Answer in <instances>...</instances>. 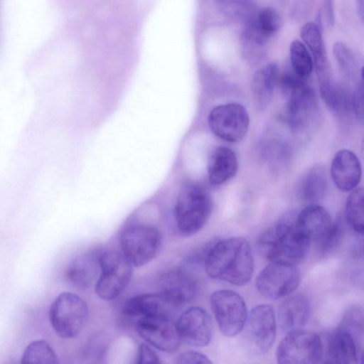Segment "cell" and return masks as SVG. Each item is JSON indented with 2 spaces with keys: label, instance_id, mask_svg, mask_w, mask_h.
I'll use <instances>...</instances> for the list:
<instances>
[{
  "label": "cell",
  "instance_id": "1",
  "mask_svg": "<svg viewBox=\"0 0 364 364\" xmlns=\"http://www.w3.org/2000/svg\"><path fill=\"white\" fill-rule=\"evenodd\" d=\"M206 274L236 286L247 284L254 272V259L248 242L233 237L209 245L204 258Z\"/></svg>",
  "mask_w": 364,
  "mask_h": 364
},
{
  "label": "cell",
  "instance_id": "2",
  "mask_svg": "<svg viewBox=\"0 0 364 364\" xmlns=\"http://www.w3.org/2000/svg\"><path fill=\"white\" fill-rule=\"evenodd\" d=\"M311 242L296 229L294 223L282 221L267 230L258 240L261 254L269 262L296 266L305 258Z\"/></svg>",
  "mask_w": 364,
  "mask_h": 364
},
{
  "label": "cell",
  "instance_id": "3",
  "mask_svg": "<svg viewBox=\"0 0 364 364\" xmlns=\"http://www.w3.org/2000/svg\"><path fill=\"white\" fill-rule=\"evenodd\" d=\"M212 210L210 194L200 185L187 182L180 188L174 205L173 215L178 232L189 237L206 223Z\"/></svg>",
  "mask_w": 364,
  "mask_h": 364
},
{
  "label": "cell",
  "instance_id": "4",
  "mask_svg": "<svg viewBox=\"0 0 364 364\" xmlns=\"http://www.w3.org/2000/svg\"><path fill=\"white\" fill-rule=\"evenodd\" d=\"M88 316L86 301L72 292L60 294L49 309L50 324L55 333L63 338L76 337L85 326Z\"/></svg>",
  "mask_w": 364,
  "mask_h": 364
},
{
  "label": "cell",
  "instance_id": "5",
  "mask_svg": "<svg viewBox=\"0 0 364 364\" xmlns=\"http://www.w3.org/2000/svg\"><path fill=\"white\" fill-rule=\"evenodd\" d=\"M160 244V232L150 224H130L123 229L120 235L122 254L133 267H141L150 262Z\"/></svg>",
  "mask_w": 364,
  "mask_h": 364
},
{
  "label": "cell",
  "instance_id": "6",
  "mask_svg": "<svg viewBox=\"0 0 364 364\" xmlns=\"http://www.w3.org/2000/svg\"><path fill=\"white\" fill-rule=\"evenodd\" d=\"M363 328L341 323L323 342L322 362L356 364L363 358Z\"/></svg>",
  "mask_w": 364,
  "mask_h": 364
},
{
  "label": "cell",
  "instance_id": "7",
  "mask_svg": "<svg viewBox=\"0 0 364 364\" xmlns=\"http://www.w3.org/2000/svg\"><path fill=\"white\" fill-rule=\"evenodd\" d=\"M100 264L95 292L102 300H113L123 292L131 281L133 266L122 253L113 250L101 252Z\"/></svg>",
  "mask_w": 364,
  "mask_h": 364
},
{
  "label": "cell",
  "instance_id": "8",
  "mask_svg": "<svg viewBox=\"0 0 364 364\" xmlns=\"http://www.w3.org/2000/svg\"><path fill=\"white\" fill-rule=\"evenodd\" d=\"M305 79L294 73L285 74L279 79L282 89L289 95L288 122L296 132L307 126L316 106L315 94Z\"/></svg>",
  "mask_w": 364,
  "mask_h": 364
},
{
  "label": "cell",
  "instance_id": "9",
  "mask_svg": "<svg viewBox=\"0 0 364 364\" xmlns=\"http://www.w3.org/2000/svg\"><path fill=\"white\" fill-rule=\"evenodd\" d=\"M279 363L312 364L321 361L323 342L315 332L302 328L287 333L277 346Z\"/></svg>",
  "mask_w": 364,
  "mask_h": 364
},
{
  "label": "cell",
  "instance_id": "10",
  "mask_svg": "<svg viewBox=\"0 0 364 364\" xmlns=\"http://www.w3.org/2000/svg\"><path fill=\"white\" fill-rule=\"evenodd\" d=\"M212 311L223 335L232 337L242 330L247 317V310L243 298L230 289H220L210 297Z\"/></svg>",
  "mask_w": 364,
  "mask_h": 364
},
{
  "label": "cell",
  "instance_id": "11",
  "mask_svg": "<svg viewBox=\"0 0 364 364\" xmlns=\"http://www.w3.org/2000/svg\"><path fill=\"white\" fill-rule=\"evenodd\" d=\"M244 339L247 350L254 355L266 353L276 337L277 324L271 305L259 304L247 314L244 326Z\"/></svg>",
  "mask_w": 364,
  "mask_h": 364
},
{
  "label": "cell",
  "instance_id": "12",
  "mask_svg": "<svg viewBox=\"0 0 364 364\" xmlns=\"http://www.w3.org/2000/svg\"><path fill=\"white\" fill-rule=\"evenodd\" d=\"M208 122L211 132L218 138L237 142L246 135L250 119L246 109L236 102L220 105L213 108Z\"/></svg>",
  "mask_w": 364,
  "mask_h": 364
},
{
  "label": "cell",
  "instance_id": "13",
  "mask_svg": "<svg viewBox=\"0 0 364 364\" xmlns=\"http://www.w3.org/2000/svg\"><path fill=\"white\" fill-rule=\"evenodd\" d=\"M300 273L296 266L269 262L258 274L255 284L265 298L279 299L291 295L299 287Z\"/></svg>",
  "mask_w": 364,
  "mask_h": 364
},
{
  "label": "cell",
  "instance_id": "14",
  "mask_svg": "<svg viewBox=\"0 0 364 364\" xmlns=\"http://www.w3.org/2000/svg\"><path fill=\"white\" fill-rule=\"evenodd\" d=\"M136 330L149 345L166 353L176 351L182 342L172 316L159 315L139 318Z\"/></svg>",
  "mask_w": 364,
  "mask_h": 364
},
{
  "label": "cell",
  "instance_id": "15",
  "mask_svg": "<svg viewBox=\"0 0 364 364\" xmlns=\"http://www.w3.org/2000/svg\"><path fill=\"white\" fill-rule=\"evenodd\" d=\"M181 341L196 347L208 346L213 337L210 316L202 308L193 306L182 312L176 321Z\"/></svg>",
  "mask_w": 364,
  "mask_h": 364
},
{
  "label": "cell",
  "instance_id": "16",
  "mask_svg": "<svg viewBox=\"0 0 364 364\" xmlns=\"http://www.w3.org/2000/svg\"><path fill=\"white\" fill-rule=\"evenodd\" d=\"M162 292L175 306H183L192 301L198 291L195 277L186 268H174L161 277Z\"/></svg>",
  "mask_w": 364,
  "mask_h": 364
},
{
  "label": "cell",
  "instance_id": "17",
  "mask_svg": "<svg viewBox=\"0 0 364 364\" xmlns=\"http://www.w3.org/2000/svg\"><path fill=\"white\" fill-rule=\"evenodd\" d=\"M333 223L327 210L318 204H309L297 215L294 225L311 243L321 241L330 232Z\"/></svg>",
  "mask_w": 364,
  "mask_h": 364
},
{
  "label": "cell",
  "instance_id": "18",
  "mask_svg": "<svg viewBox=\"0 0 364 364\" xmlns=\"http://www.w3.org/2000/svg\"><path fill=\"white\" fill-rule=\"evenodd\" d=\"M178 309L159 291L127 299L123 304L122 313L127 316L138 318L159 315L172 316Z\"/></svg>",
  "mask_w": 364,
  "mask_h": 364
},
{
  "label": "cell",
  "instance_id": "19",
  "mask_svg": "<svg viewBox=\"0 0 364 364\" xmlns=\"http://www.w3.org/2000/svg\"><path fill=\"white\" fill-rule=\"evenodd\" d=\"M361 173L360 161L353 152L343 149L336 154L331 162V176L339 190L350 191L357 188Z\"/></svg>",
  "mask_w": 364,
  "mask_h": 364
},
{
  "label": "cell",
  "instance_id": "20",
  "mask_svg": "<svg viewBox=\"0 0 364 364\" xmlns=\"http://www.w3.org/2000/svg\"><path fill=\"white\" fill-rule=\"evenodd\" d=\"M301 37L313 56L320 87L333 82L330 65L319 26L308 22L301 28Z\"/></svg>",
  "mask_w": 364,
  "mask_h": 364
},
{
  "label": "cell",
  "instance_id": "21",
  "mask_svg": "<svg viewBox=\"0 0 364 364\" xmlns=\"http://www.w3.org/2000/svg\"><path fill=\"white\" fill-rule=\"evenodd\" d=\"M101 252L100 250H90L73 259L66 272L67 279L73 286L85 289L97 281L100 272Z\"/></svg>",
  "mask_w": 364,
  "mask_h": 364
},
{
  "label": "cell",
  "instance_id": "22",
  "mask_svg": "<svg viewBox=\"0 0 364 364\" xmlns=\"http://www.w3.org/2000/svg\"><path fill=\"white\" fill-rule=\"evenodd\" d=\"M309 313L310 304L305 296L300 294L290 296L282 304L278 311L281 328L286 333L302 328Z\"/></svg>",
  "mask_w": 364,
  "mask_h": 364
},
{
  "label": "cell",
  "instance_id": "23",
  "mask_svg": "<svg viewBox=\"0 0 364 364\" xmlns=\"http://www.w3.org/2000/svg\"><path fill=\"white\" fill-rule=\"evenodd\" d=\"M238 168L235 153L226 146H218L211 153L208 164L209 182L218 186L232 178Z\"/></svg>",
  "mask_w": 364,
  "mask_h": 364
},
{
  "label": "cell",
  "instance_id": "24",
  "mask_svg": "<svg viewBox=\"0 0 364 364\" xmlns=\"http://www.w3.org/2000/svg\"><path fill=\"white\" fill-rule=\"evenodd\" d=\"M328 190V176L325 168L317 165L302 177L299 185L301 199L309 204H316L322 200Z\"/></svg>",
  "mask_w": 364,
  "mask_h": 364
},
{
  "label": "cell",
  "instance_id": "25",
  "mask_svg": "<svg viewBox=\"0 0 364 364\" xmlns=\"http://www.w3.org/2000/svg\"><path fill=\"white\" fill-rule=\"evenodd\" d=\"M279 69L276 63H269L259 68L253 75L251 89L255 99L266 105L272 98L279 82Z\"/></svg>",
  "mask_w": 364,
  "mask_h": 364
},
{
  "label": "cell",
  "instance_id": "26",
  "mask_svg": "<svg viewBox=\"0 0 364 364\" xmlns=\"http://www.w3.org/2000/svg\"><path fill=\"white\" fill-rule=\"evenodd\" d=\"M345 216L350 226L363 234L364 221V193L362 187H357L349 194L345 208Z\"/></svg>",
  "mask_w": 364,
  "mask_h": 364
},
{
  "label": "cell",
  "instance_id": "27",
  "mask_svg": "<svg viewBox=\"0 0 364 364\" xmlns=\"http://www.w3.org/2000/svg\"><path fill=\"white\" fill-rule=\"evenodd\" d=\"M58 359L51 346L44 340L31 343L23 351L21 363L57 364Z\"/></svg>",
  "mask_w": 364,
  "mask_h": 364
},
{
  "label": "cell",
  "instance_id": "28",
  "mask_svg": "<svg viewBox=\"0 0 364 364\" xmlns=\"http://www.w3.org/2000/svg\"><path fill=\"white\" fill-rule=\"evenodd\" d=\"M289 55L293 73L302 78L308 77L312 73L314 63L305 45L298 40L293 41L289 46Z\"/></svg>",
  "mask_w": 364,
  "mask_h": 364
},
{
  "label": "cell",
  "instance_id": "29",
  "mask_svg": "<svg viewBox=\"0 0 364 364\" xmlns=\"http://www.w3.org/2000/svg\"><path fill=\"white\" fill-rule=\"evenodd\" d=\"M255 22L258 28L269 38L275 34L282 25L279 14L271 6L264 7L256 12Z\"/></svg>",
  "mask_w": 364,
  "mask_h": 364
},
{
  "label": "cell",
  "instance_id": "30",
  "mask_svg": "<svg viewBox=\"0 0 364 364\" xmlns=\"http://www.w3.org/2000/svg\"><path fill=\"white\" fill-rule=\"evenodd\" d=\"M333 53L343 73L348 78H355L358 67L348 48L342 42L338 41L333 46Z\"/></svg>",
  "mask_w": 364,
  "mask_h": 364
},
{
  "label": "cell",
  "instance_id": "31",
  "mask_svg": "<svg viewBox=\"0 0 364 364\" xmlns=\"http://www.w3.org/2000/svg\"><path fill=\"white\" fill-rule=\"evenodd\" d=\"M342 233V225L340 221L333 224L332 228L327 235L318 244V249L322 252H329L339 242Z\"/></svg>",
  "mask_w": 364,
  "mask_h": 364
},
{
  "label": "cell",
  "instance_id": "32",
  "mask_svg": "<svg viewBox=\"0 0 364 364\" xmlns=\"http://www.w3.org/2000/svg\"><path fill=\"white\" fill-rule=\"evenodd\" d=\"M176 363H211L207 355L195 350H188L180 353L176 359Z\"/></svg>",
  "mask_w": 364,
  "mask_h": 364
},
{
  "label": "cell",
  "instance_id": "33",
  "mask_svg": "<svg viewBox=\"0 0 364 364\" xmlns=\"http://www.w3.org/2000/svg\"><path fill=\"white\" fill-rule=\"evenodd\" d=\"M137 363H161L157 353L146 343L139 346L137 353Z\"/></svg>",
  "mask_w": 364,
  "mask_h": 364
},
{
  "label": "cell",
  "instance_id": "34",
  "mask_svg": "<svg viewBox=\"0 0 364 364\" xmlns=\"http://www.w3.org/2000/svg\"><path fill=\"white\" fill-rule=\"evenodd\" d=\"M352 107L360 122H363V79L352 97Z\"/></svg>",
  "mask_w": 364,
  "mask_h": 364
},
{
  "label": "cell",
  "instance_id": "35",
  "mask_svg": "<svg viewBox=\"0 0 364 364\" xmlns=\"http://www.w3.org/2000/svg\"><path fill=\"white\" fill-rule=\"evenodd\" d=\"M322 7L326 23L331 28L335 23L333 0H322Z\"/></svg>",
  "mask_w": 364,
  "mask_h": 364
},
{
  "label": "cell",
  "instance_id": "36",
  "mask_svg": "<svg viewBox=\"0 0 364 364\" xmlns=\"http://www.w3.org/2000/svg\"><path fill=\"white\" fill-rule=\"evenodd\" d=\"M357 1V7L358 11L359 13V16L361 18L363 16V0H356Z\"/></svg>",
  "mask_w": 364,
  "mask_h": 364
}]
</instances>
